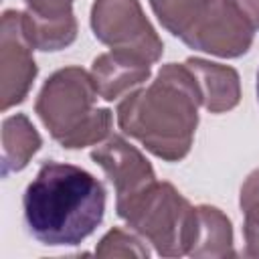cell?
<instances>
[{"label":"cell","instance_id":"cell-1","mask_svg":"<svg viewBox=\"0 0 259 259\" xmlns=\"http://www.w3.org/2000/svg\"><path fill=\"white\" fill-rule=\"evenodd\" d=\"M30 235L49 247L79 245L103 221L105 188L87 170L42 162L22 196Z\"/></svg>","mask_w":259,"mask_h":259},{"label":"cell","instance_id":"cell-2","mask_svg":"<svg viewBox=\"0 0 259 259\" xmlns=\"http://www.w3.org/2000/svg\"><path fill=\"white\" fill-rule=\"evenodd\" d=\"M202 95L186 65H166L148 89L127 93L117 107L119 127L138 138L154 156L182 160L192 144Z\"/></svg>","mask_w":259,"mask_h":259},{"label":"cell","instance_id":"cell-3","mask_svg":"<svg viewBox=\"0 0 259 259\" xmlns=\"http://www.w3.org/2000/svg\"><path fill=\"white\" fill-rule=\"evenodd\" d=\"M97 89L79 67L57 71L36 99V113L51 136L65 148H83L101 142L111 127V111L95 109Z\"/></svg>","mask_w":259,"mask_h":259},{"label":"cell","instance_id":"cell-4","mask_svg":"<svg viewBox=\"0 0 259 259\" xmlns=\"http://www.w3.org/2000/svg\"><path fill=\"white\" fill-rule=\"evenodd\" d=\"M117 214L156 245L160 255L190 253L196 237V208L168 182H152L142 192L117 204Z\"/></svg>","mask_w":259,"mask_h":259},{"label":"cell","instance_id":"cell-5","mask_svg":"<svg viewBox=\"0 0 259 259\" xmlns=\"http://www.w3.org/2000/svg\"><path fill=\"white\" fill-rule=\"evenodd\" d=\"M95 36L111 51L154 63L162 55V40L146 20L138 0H95L91 10Z\"/></svg>","mask_w":259,"mask_h":259},{"label":"cell","instance_id":"cell-6","mask_svg":"<svg viewBox=\"0 0 259 259\" xmlns=\"http://www.w3.org/2000/svg\"><path fill=\"white\" fill-rule=\"evenodd\" d=\"M253 32V24L235 0H208L182 40L219 57H239L249 51Z\"/></svg>","mask_w":259,"mask_h":259},{"label":"cell","instance_id":"cell-7","mask_svg":"<svg viewBox=\"0 0 259 259\" xmlns=\"http://www.w3.org/2000/svg\"><path fill=\"white\" fill-rule=\"evenodd\" d=\"M34 49L24 32L22 12H4L2 16V109L20 103L36 75L30 57Z\"/></svg>","mask_w":259,"mask_h":259},{"label":"cell","instance_id":"cell-8","mask_svg":"<svg viewBox=\"0 0 259 259\" xmlns=\"http://www.w3.org/2000/svg\"><path fill=\"white\" fill-rule=\"evenodd\" d=\"M91 158L105 170L117 192V204L130 200L154 182V170L148 160L119 136H111L101 148L91 152Z\"/></svg>","mask_w":259,"mask_h":259},{"label":"cell","instance_id":"cell-9","mask_svg":"<svg viewBox=\"0 0 259 259\" xmlns=\"http://www.w3.org/2000/svg\"><path fill=\"white\" fill-rule=\"evenodd\" d=\"M28 12H22L24 32L34 49L59 51L75 40L77 24L73 18V0H24Z\"/></svg>","mask_w":259,"mask_h":259},{"label":"cell","instance_id":"cell-10","mask_svg":"<svg viewBox=\"0 0 259 259\" xmlns=\"http://www.w3.org/2000/svg\"><path fill=\"white\" fill-rule=\"evenodd\" d=\"M148 75H150V63L115 51L107 55H99L93 61V69H91L93 85L97 93L107 101H113L123 91L140 85L142 81L148 79Z\"/></svg>","mask_w":259,"mask_h":259},{"label":"cell","instance_id":"cell-11","mask_svg":"<svg viewBox=\"0 0 259 259\" xmlns=\"http://www.w3.org/2000/svg\"><path fill=\"white\" fill-rule=\"evenodd\" d=\"M184 65L196 77V83L202 95V105L208 111L221 113L237 105L239 75L231 67H223L202 59H188Z\"/></svg>","mask_w":259,"mask_h":259},{"label":"cell","instance_id":"cell-12","mask_svg":"<svg viewBox=\"0 0 259 259\" xmlns=\"http://www.w3.org/2000/svg\"><path fill=\"white\" fill-rule=\"evenodd\" d=\"M196 237L188 255H235L233 251V231L229 219L212 206L196 208Z\"/></svg>","mask_w":259,"mask_h":259},{"label":"cell","instance_id":"cell-13","mask_svg":"<svg viewBox=\"0 0 259 259\" xmlns=\"http://www.w3.org/2000/svg\"><path fill=\"white\" fill-rule=\"evenodd\" d=\"M4 162H2V176L12 170H22L30 156L38 150L40 138L26 119V115H14L4 121Z\"/></svg>","mask_w":259,"mask_h":259},{"label":"cell","instance_id":"cell-14","mask_svg":"<svg viewBox=\"0 0 259 259\" xmlns=\"http://www.w3.org/2000/svg\"><path fill=\"white\" fill-rule=\"evenodd\" d=\"M150 2L158 20L174 36L182 38L192 28V24L200 16L208 0H150Z\"/></svg>","mask_w":259,"mask_h":259},{"label":"cell","instance_id":"cell-15","mask_svg":"<svg viewBox=\"0 0 259 259\" xmlns=\"http://www.w3.org/2000/svg\"><path fill=\"white\" fill-rule=\"evenodd\" d=\"M241 206L245 212V253L251 257H259V170H255L247 178L241 190Z\"/></svg>","mask_w":259,"mask_h":259},{"label":"cell","instance_id":"cell-16","mask_svg":"<svg viewBox=\"0 0 259 259\" xmlns=\"http://www.w3.org/2000/svg\"><path fill=\"white\" fill-rule=\"evenodd\" d=\"M235 4L249 18V22L253 24V28L259 30V0H235Z\"/></svg>","mask_w":259,"mask_h":259},{"label":"cell","instance_id":"cell-17","mask_svg":"<svg viewBox=\"0 0 259 259\" xmlns=\"http://www.w3.org/2000/svg\"><path fill=\"white\" fill-rule=\"evenodd\" d=\"M257 99H259V71H257Z\"/></svg>","mask_w":259,"mask_h":259}]
</instances>
